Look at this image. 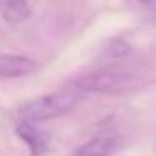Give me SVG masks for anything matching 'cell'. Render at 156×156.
Masks as SVG:
<instances>
[{
  "label": "cell",
  "instance_id": "obj_3",
  "mask_svg": "<svg viewBox=\"0 0 156 156\" xmlns=\"http://www.w3.org/2000/svg\"><path fill=\"white\" fill-rule=\"evenodd\" d=\"M38 69V64L22 55H0V80L22 78L33 75Z\"/></svg>",
  "mask_w": 156,
  "mask_h": 156
},
{
  "label": "cell",
  "instance_id": "obj_1",
  "mask_svg": "<svg viewBox=\"0 0 156 156\" xmlns=\"http://www.w3.org/2000/svg\"><path fill=\"white\" fill-rule=\"evenodd\" d=\"M149 83V75L133 66H109L75 80L73 89L82 93L125 94L138 91Z\"/></svg>",
  "mask_w": 156,
  "mask_h": 156
},
{
  "label": "cell",
  "instance_id": "obj_6",
  "mask_svg": "<svg viewBox=\"0 0 156 156\" xmlns=\"http://www.w3.org/2000/svg\"><path fill=\"white\" fill-rule=\"evenodd\" d=\"M27 0H0V18L9 24H22L29 18Z\"/></svg>",
  "mask_w": 156,
  "mask_h": 156
},
{
  "label": "cell",
  "instance_id": "obj_7",
  "mask_svg": "<svg viewBox=\"0 0 156 156\" xmlns=\"http://www.w3.org/2000/svg\"><path fill=\"white\" fill-rule=\"evenodd\" d=\"M131 53V45L125 40H111L105 45V55L109 58H123Z\"/></svg>",
  "mask_w": 156,
  "mask_h": 156
},
{
  "label": "cell",
  "instance_id": "obj_2",
  "mask_svg": "<svg viewBox=\"0 0 156 156\" xmlns=\"http://www.w3.org/2000/svg\"><path fill=\"white\" fill-rule=\"evenodd\" d=\"M78 104V91H58L51 94H44L35 100L26 102L18 115L20 120L31 122V123H42L45 120L64 116L69 111H73Z\"/></svg>",
  "mask_w": 156,
  "mask_h": 156
},
{
  "label": "cell",
  "instance_id": "obj_4",
  "mask_svg": "<svg viewBox=\"0 0 156 156\" xmlns=\"http://www.w3.org/2000/svg\"><path fill=\"white\" fill-rule=\"evenodd\" d=\"M16 136L27 145L29 153L33 156L45 154L47 149H49V140H47V136L37 127V123L20 120L18 125H16Z\"/></svg>",
  "mask_w": 156,
  "mask_h": 156
},
{
  "label": "cell",
  "instance_id": "obj_8",
  "mask_svg": "<svg viewBox=\"0 0 156 156\" xmlns=\"http://www.w3.org/2000/svg\"><path fill=\"white\" fill-rule=\"evenodd\" d=\"M136 4H142V5H145V4H151V2H154V0H134Z\"/></svg>",
  "mask_w": 156,
  "mask_h": 156
},
{
  "label": "cell",
  "instance_id": "obj_5",
  "mask_svg": "<svg viewBox=\"0 0 156 156\" xmlns=\"http://www.w3.org/2000/svg\"><path fill=\"white\" fill-rule=\"evenodd\" d=\"M116 147L113 136H96L82 144L71 156H111Z\"/></svg>",
  "mask_w": 156,
  "mask_h": 156
}]
</instances>
